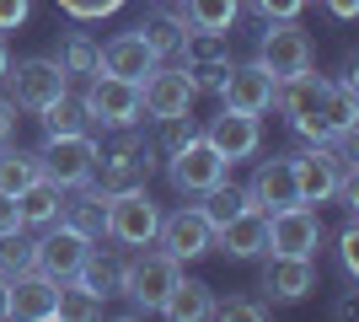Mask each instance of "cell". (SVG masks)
I'll use <instances>...</instances> for the list:
<instances>
[{"label": "cell", "mask_w": 359, "mask_h": 322, "mask_svg": "<svg viewBox=\"0 0 359 322\" xmlns=\"http://www.w3.org/2000/svg\"><path fill=\"white\" fill-rule=\"evenodd\" d=\"M177 274H182V263L172 258V253L135 247V253L118 263V295H129V307H140V311H156L161 295L177 285Z\"/></svg>", "instance_id": "6da1fadb"}, {"label": "cell", "mask_w": 359, "mask_h": 322, "mask_svg": "<svg viewBox=\"0 0 359 322\" xmlns=\"http://www.w3.org/2000/svg\"><path fill=\"white\" fill-rule=\"evenodd\" d=\"M156 226H161V204L150 199L145 188H129V194H113L107 199V220H102V242L113 247H150L156 242Z\"/></svg>", "instance_id": "7a4b0ae2"}, {"label": "cell", "mask_w": 359, "mask_h": 322, "mask_svg": "<svg viewBox=\"0 0 359 322\" xmlns=\"http://www.w3.org/2000/svg\"><path fill=\"white\" fill-rule=\"evenodd\" d=\"M231 43L225 32H204V27H188L177 43V70L188 76L194 92H220V81L231 76Z\"/></svg>", "instance_id": "3957f363"}, {"label": "cell", "mask_w": 359, "mask_h": 322, "mask_svg": "<svg viewBox=\"0 0 359 322\" xmlns=\"http://www.w3.org/2000/svg\"><path fill=\"white\" fill-rule=\"evenodd\" d=\"M81 107H86V119H91V123H102L107 135H113V129H135L140 113H145V102H140V86H135V81H118V76H107V70H97V76L86 81Z\"/></svg>", "instance_id": "277c9868"}, {"label": "cell", "mask_w": 359, "mask_h": 322, "mask_svg": "<svg viewBox=\"0 0 359 322\" xmlns=\"http://www.w3.org/2000/svg\"><path fill=\"white\" fill-rule=\"evenodd\" d=\"M97 140H91V129H75V135H48L43 151H38V167H43L48 183H60L65 194L81 183H91V167H97Z\"/></svg>", "instance_id": "5b68a950"}, {"label": "cell", "mask_w": 359, "mask_h": 322, "mask_svg": "<svg viewBox=\"0 0 359 322\" xmlns=\"http://www.w3.org/2000/svg\"><path fill=\"white\" fill-rule=\"evenodd\" d=\"M225 172H231V161H225L204 135H194L177 156H166V177H172V188H177V194H194V199H198V194H210L215 183H225Z\"/></svg>", "instance_id": "8992f818"}, {"label": "cell", "mask_w": 359, "mask_h": 322, "mask_svg": "<svg viewBox=\"0 0 359 322\" xmlns=\"http://www.w3.org/2000/svg\"><path fill=\"white\" fill-rule=\"evenodd\" d=\"M257 65H263L273 81L311 70V38H306V27H295V22H269L263 38H257Z\"/></svg>", "instance_id": "52a82bcc"}, {"label": "cell", "mask_w": 359, "mask_h": 322, "mask_svg": "<svg viewBox=\"0 0 359 322\" xmlns=\"http://www.w3.org/2000/svg\"><path fill=\"white\" fill-rule=\"evenodd\" d=\"M86 253H91V242L75 226H65V220L43 226V236H32V269L48 274V279H60V285L86 263Z\"/></svg>", "instance_id": "ba28073f"}, {"label": "cell", "mask_w": 359, "mask_h": 322, "mask_svg": "<svg viewBox=\"0 0 359 322\" xmlns=\"http://www.w3.org/2000/svg\"><path fill=\"white\" fill-rule=\"evenodd\" d=\"M316 247H322V215L311 204H285V210L269 215V253L316 258Z\"/></svg>", "instance_id": "9c48e42d"}, {"label": "cell", "mask_w": 359, "mask_h": 322, "mask_svg": "<svg viewBox=\"0 0 359 322\" xmlns=\"http://www.w3.org/2000/svg\"><path fill=\"white\" fill-rule=\"evenodd\" d=\"M156 242H161V253H172L177 263H194V258H204V253L215 247V226L204 220V210H198V204H182V210L161 215Z\"/></svg>", "instance_id": "30bf717a"}, {"label": "cell", "mask_w": 359, "mask_h": 322, "mask_svg": "<svg viewBox=\"0 0 359 322\" xmlns=\"http://www.w3.org/2000/svg\"><path fill=\"white\" fill-rule=\"evenodd\" d=\"M6 81H11V102L22 113H43L48 102H60L70 92V76L60 70V60H22L16 76H6Z\"/></svg>", "instance_id": "8fae6325"}, {"label": "cell", "mask_w": 359, "mask_h": 322, "mask_svg": "<svg viewBox=\"0 0 359 322\" xmlns=\"http://www.w3.org/2000/svg\"><path fill=\"white\" fill-rule=\"evenodd\" d=\"M194 86L182 76L177 65H156L145 81H140V102H145L150 119H182V113H194Z\"/></svg>", "instance_id": "7c38bea8"}, {"label": "cell", "mask_w": 359, "mask_h": 322, "mask_svg": "<svg viewBox=\"0 0 359 322\" xmlns=\"http://www.w3.org/2000/svg\"><path fill=\"white\" fill-rule=\"evenodd\" d=\"M241 194H247V204H252V210H263V215L285 210V204H300V188H295V161H290V156L257 161L252 183L241 188Z\"/></svg>", "instance_id": "4fadbf2b"}, {"label": "cell", "mask_w": 359, "mask_h": 322, "mask_svg": "<svg viewBox=\"0 0 359 322\" xmlns=\"http://www.w3.org/2000/svg\"><path fill=\"white\" fill-rule=\"evenodd\" d=\"M6 290H11V317H22V322L60 317V279L38 274V269H22V274L6 279Z\"/></svg>", "instance_id": "5bb4252c"}, {"label": "cell", "mask_w": 359, "mask_h": 322, "mask_svg": "<svg viewBox=\"0 0 359 322\" xmlns=\"http://www.w3.org/2000/svg\"><path fill=\"white\" fill-rule=\"evenodd\" d=\"M220 97L225 107H236V113H252V119H263V113H269L273 107V76L269 70H263V65H231V76L220 81Z\"/></svg>", "instance_id": "9a60e30c"}, {"label": "cell", "mask_w": 359, "mask_h": 322, "mask_svg": "<svg viewBox=\"0 0 359 322\" xmlns=\"http://www.w3.org/2000/svg\"><path fill=\"white\" fill-rule=\"evenodd\" d=\"M156 54H150V43L140 38V27H129V32H118V38H107L102 48H97V70H107V76H118V81H145L150 70H156Z\"/></svg>", "instance_id": "2e32d148"}, {"label": "cell", "mask_w": 359, "mask_h": 322, "mask_svg": "<svg viewBox=\"0 0 359 322\" xmlns=\"http://www.w3.org/2000/svg\"><path fill=\"white\" fill-rule=\"evenodd\" d=\"M204 140H210V145L225 156V161H247V156H257V145H263V123H257L252 113L220 107V119H210Z\"/></svg>", "instance_id": "e0dca14e"}, {"label": "cell", "mask_w": 359, "mask_h": 322, "mask_svg": "<svg viewBox=\"0 0 359 322\" xmlns=\"http://www.w3.org/2000/svg\"><path fill=\"white\" fill-rule=\"evenodd\" d=\"M311 290H316V263L311 258L269 253V263H263V295L269 301H306Z\"/></svg>", "instance_id": "ac0fdd59"}, {"label": "cell", "mask_w": 359, "mask_h": 322, "mask_svg": "<svg viewBox=\"0 0 359 322\" xmlns=\"http://www.w3.org/2000/svg\"><path fill=\"white\" fill-rule=\"evenodd\" d=\"M215 247H220L225 258H263V253H269V215L247 204L241 215H231V220L215 231Z\"/></svg>", "instance_id": "d6986e66"}, {"label": "cell", "mask_w": 359, "mask_h": 322, "mask_svg": "<svg viewBox=\"0 0 359 322\" xmlns=\"http://www.w3.org/2000/svg\"><path fill=\"white\" fill-rule=\"evenodd\" d=\"M316 123H322L327 140H354V129H359V92L348 86V81H327L322 107H316Z\"/></svg>", "instance_id": "ffe728a7"}, {"label": "cell", "mask_w": 359, "mask_h": 322, "mask_svg": "<svg viewBox=\"0 0 359 322\" xmlns=\"http://www.w3.org/2000/svg\"><path fill=\"white\" fill-rule=\"evenodd\" d=\"M16 210H22V231H43V226H54V220H60L65 188L48 183V177H32V183L16 194Z\"/></svg>", "instance_id": "44dd1931"}, {"label": "cell", "mask_w": 359, "mask_h": 322, "mask_svg": "<svg viewBox=\"0 0 359 322\" xmlns=\"http://www.w3.org/2000/svg\"><path fill=\"white\" fill-rule=\"evenodd\" d=\"M75 199H65V210H60V220L65 226H75L86 242H102V220H107V194H97L91 183H81V188H70Z\"/></svg>", "instance_id": "7402d4cb"}, {"label": "cell", "mask_w": 359, "mask_h": 322, "mask_svg": "<svg viewBox=\"0 0 359 322\" xmlns=\"http://www.w3.org/2000/svg\"><path fill=\"white\" fill-rule=\"evenodd\" d=\"M210 307H215V290L204 285V279H182L177 274V285L161 295V317H172V322H198V317H210Z\"/></svg>", "instance_id": "603a6c76"}, {"label": "cell", "mask_w": 359, "mask_h": 322, "mask_svg": "<svg viewBox=\"0 0 359 322\" xmlns=\"http://www.w3.org/2000/svg\"><path fill=\"white\" fill-rule=\"evenodd\" d=\"M182 32H188V22H182V11H166V6H156V11L140 22V38L150 43V54L156 60H166V54H177Z\"/></svg>", "instance_id": "cb8c5ba5"}, {"label": "cell", "mask_w": 359, "mask_h": 322, "mask_svg": "<svg viewBox=\"0 0 359 322\" xmlns=\"http://www.w3.org/2000/svg\"><path fill=\"white\" fill-rule=\"evenodd\" d=\"M177 11L188 27H204V32H231L241 16V0H177Z\"/></svg>", "instance_id": "d4e9b609"}, {"label": "cell", "mask_w": 359, "mask_h": 322, "mask_svg": "<svg viewBox=\"0 0 359 322\" xmlns=\"http://www.w3.org/2000/svg\"><path fill=\"white\" fill-rule=\"evenodd\" d=\"M70 285H81L86 295H97V301H107V295H118V258H107V253H97L91 247L86 263L70 274Z\"/></svg>", "instance_id": "484cf974"}, {"label": "cell", "mask_w": 359, "mask_h": 322, "mask_svg": "<svg viewBox=\"0 0 359 322\" xmlns=\"http://www.w3.org/2000/svg\"><path fill=\"white\" fill-rule=\"evenodd\" d=\"M32 177H43L38 151H22V145H11V140H6V145H0V194H22Z\"/></svg>", "instance_id": "4316f807"}, {"label": "cell", "mask_w": 359, "mask_h": 322, "mask_svg": "<svg viewBox=\"0 0 359 322\" xmlns=\"http://www.w3.org/2000/svg\"><path fill=\"white\" fill-rule=\"evenodd\" d=\"M38 119H43V135H75V129H91V119H86V107H81V97H70V92H65L60 102H48Z\"/></svg>", "instance_id": "83f0119b"}, {"label": "cell", "mask_w": 359, "mask_h": 322, "mask_svg": "<svg viewBox=\"0 0 359 322\" xmlns=\"http://www.w3.org/2000/svg\"><path fill=\"white\" fill-rule=\"evenodd\" d=\"M198 199H204L198 210H204V220H210L215 231H220L225 220H231V215H241V210H247V194H241V188H231V183H215L210 194H198Z\"/></svg>", "instance_id": "f1b7e54d"}, {"label": "cell", "mask_w": 359, "mask_h": 322, "mask_svg": "<svg viewBox=\"0 0 359 322\" xmlns=\"http://www.w3.org/2000/svg\"><path fill=\"white\" fill-rule=\"evenodd\" d=\"M22 269H32V236L22 226H16V231H0V279L22 274Z\"/></svg>", "instance_id": "f546056e"}, {"label": "cell", "mask_w": 359, "mask_h": 322, "mask_svg": "<svg viewBox=\"0 0 359 322\" xmlns=\"http://www.w3.org/2000/svg\"><path fill=\"white\" fill-rule=\"evenodd\" d=\"M60 70H65V76H97V43H91L86 32H70V38H65Z\"/></svg>", "instance_id": "4dcf8cb0"}, {"label": "cell", "mask_w": 359, "mask_h": 322, "mask_svg": "<svg viewBox=\"0 0 359 322\" xmlns=\"http://www.w3.org/2000/svg\"><path fill=\"white\" fill-rule=\"evenodd\" d=\"M102 311H107V301L86 295L81 285H70V279L60 285V317H65V322H91V317H102Z\"/></svg>", "instance_id": "1f68e13d"}, {"label": "cell", "mask_w": 359, "mask_h": 322, "mask_svg": "<svg viewBox=\"0 0 359 322\" xmlns=\"http://www.w3.org/2000/svg\"><path fill=\"white\" fill-rule=\"evenodd\" d=\"M161 123V135H156V145H150V151H156V161H166V156H177L182 145H188V140L198 135L194 123H188V113H182V119H156Z\"/></svg>", "instance_id": "d6a6232c"}, {"label": "cell", "mask_w": 359, "mask_h": 322, "mask_svg": "<svg viewBox=\"0 0 359 322\" xmlns=\"http://www.w3.org/2000/svg\"><path fill=\"white\" fill-rule=\"evenodd\" d=\"M210 317H220V322H263L269 307H263V301H247V295H225V301L210 307Z\"/></svg>", "instance_id": "836d02e7"}, {"label": "cell", "mask_w": 359, "mask_h": 322, "mask_svg": "<svg viewBox=\"0 0 359 322\" xmlns=\"http://www.w3.org/2000/svg\"><path fill=\"white\" fill-rule=\"evenodd\" d=\"M65 16H75V22H102V16H113L123 6V0H54Z\"/></svg>", "instance_id": "e575fe53"}, {"label": "cell", "mask_w": 359, "mask_h": 322, "mask_svg": "<svg viewBox=\"0 0 359 322\" xmlns=\"http://www.w3.org/2000/svg\"><path fill=\"white\" fill-rule=\"evenodd\" d=\"M247 6H252L263 22H295V16L306 11L311 0H247Z\"/></svg>", "instance_id": "d590c367"}, {"label": "cell", "mask_w": 359, "mask_h": 322, "mask_svg": "<svg viewBox=\"0 0 359 322\" xmlns=\"http://www.w3.org/2000/svg\"><path fill=\"white\" fill-rule=\"evenodd\" d=\"M338 263H344L348 279H359V226H354V220H348L344 236H338Z\"/></svg>", "instance_id": "8d00e7d4"}, {"label": "cell", "mask_w": 359, "mask_h": 322, "mask_svg": "<svg viewBox=\"0 0 359 322\" xmlns=\"http://www.w3.org/2000/svg\"><path fill=\"white\" fill-rule=\"evenodd\" d=\"M27 16H32V0H0V38L27 27Z\"/></svg>", "instance_id": "74e56055"}, {"label": "cell", "mask_w": 359, "mask_h": 322, "mask_svg": "<svg viewBox=\"0 0 359 322\" xmlns=\"http://www.w3.org/2000/svg\"><path fill=\"white\" fill-rule=\"evenodd\" d=\"M16 113H22V107H16L11 97H0V145L16 135Z\"/></svg>", "instance_id": "f35d334b"}, {"label": "cell", "mask_w": 359, "mask_h": 322, "mask_svg": "<svg viewBox=\"0 0 359 322\" xmlns=\"http://www.w3.org/2000/svg\"><path fill=\"white\" fill-rule=\"evenodd\" d=\"M22 226V210H16V194H0V231Z\"/></svg>", "instance_id": "ab89813d"}, {"label": "cell", "mask_w": 359, "mask_h": 322, "mask_svg": "<svg viewBox=\"0 0 359 322\" xmlns=\"http://www.w3.org/2000/svg\"><path fill=\"white\" fill-rule=\"evenodd\" d=\"M327 11L338 16V22H354V16H359V0H327Z\"/></svg>", "instance_id": "60d3db41"}, {"label": "cell", "mask_w": 359, "mask_h": 322, "mask_svg": "<svg viewBox=\"0 0 359 322\" xmlns=\"http://www.w3.org/2000/svg\"><path fill=\"white\" fill-rule=\"evenodd\" d=\"M11 76V48H6V38H0V81Z\"/></svg>", "instance_id": "b9f144b4"}, {"label": "cell", "mask_w": 359, "mask_h": 322, "mask_svg": "<svg viewBox=\"0 0 359 322\" xmlns=\"http://www.w3.org/2000/svg\"><path fill=\"white\" fill-rule=\"evenodd\" d=\"M11 317V290H6V279H0V322Z\"/></svg>", "instance_id": "7bdbcfd3"}, {"label": "cell", "mask_w": 359, "mask_h": 322, "mask_svg": "<svg viewBox=\"0 0 359 322\" xmlns=\"http://www.w3.org/2000/svg\"><path fill=\"white\" fill-rule=\"evenodd\" d=\"M156 6H172V0H156Z\"/></svg>", "instance_id": "ee69618b"}]
</instances>
